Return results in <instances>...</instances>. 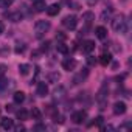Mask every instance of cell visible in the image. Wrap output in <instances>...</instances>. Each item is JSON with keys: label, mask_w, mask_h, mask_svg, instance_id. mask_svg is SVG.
Masks as SVG:
<instances>
[{"label": "cell", "mask_w": 132, "mask_h": 132, "mask_svg": "<svg viewBox=\"0 0 132 132\" xmlns=\"http://www.w3.org/2000/svg\"><path fill=\"white\" fill-rule=\"evenodd\" d=\"M112 28H113V31L124 34L129 28V20H126V17L123 14H118L112 19Z\"/></svg>", "instance_id": "6da1fadb"}, {"label": "cell", "mask_w": 132, "mask_h": 132, "mask_svg": "<svg viewBox=\"0 0 132 132\" xmlns=\"http://www.w3.org/2000/svg\"><path fill=\"white\" fill-rule=\"evenodd\" d=\"M107 93H109V87H107V81H104V84L101 86L100 92H98V96H96V101L100 103V109H106V103H107Z\"/></svg>", "instance_id": "7a4b0ae2"}, {"label": "cell", "mask_w": 132, "mask_h": 132, "mask_svg": "<svg viewBox=\"0 0 132 132\" xmlns=\"http://www.w3.org/2000/svg\"><path fill=\"white\" fill-rule=\"evenodd\" d=\"M50 22L48 20H37L34 23V33H36V37H42L48 30H50Z\"/></svg>", "instance_id": "3957f363"}, {"label": "cell", "mask_w": 132, "mask_h": 132, "mask_svg": "<svg viewBox=\"0 0 132 132\" xmlns=\"http://www.w3.org/2000/svg\"><path fill=\"white\" fill-rule=\"evenodd\" d=\"M62 25L67 28V30H75V28H76V25H78V17H76V16H73V14L65 16V17L62 19Z\"/></svg>", "instance_id": "277c9868"}, {"label": "cell", "mask_w": 132, "mask_h": 132, "mask_svg": "<svg viewBox=\"0 0 132 132\" xmlns=\"http://www.w3.org/2000/svg\"><path fill=\"white\" fill-rule=\"evenodd\" d=\"M86 120H87V112H86V110H76V112L72 115V121H73L75 124H82Z\"/></svg>", "instance_id": "5b68a950"}, {"label": "cell", "mask_w": 132, "mask_h": 132, "mask_svg": "<svg viewBox=\"0 0 132 132\" xmlns=\"http://www.w3.org/2000/svg\"><path fill=\"white\" fill-rule=\"evenodd\" d=\"M75 67H76V61H75L73 57H65V59L62 61V69H64V70L72 72V70H75Z\"/></svg>", "instance_id": "8992f818"}, {"label": "cell", "mask_w": 132, "mask_h": 132, "mask_svg": "<svg viewBox=\"0 0 132 132\" xmlns=\"http://www.w3.org/2000/svg\"><path fill=\"white\" fill-rule=\"evenodd\" d=\"M126 110H127V106L124 101H117L113 104V113L115 115H123V113H126Z\"/></svg>", "instance_id": "52a82bcc"}, {"label": "cell", "mask_w": 132, "mask_h": 132, "mask_svg": "<svg viewBox=\"0 0 132 132\" xmlns=\"http://www.w3.org/2000/svg\"><path fill=\"white\" fill-rule=\"evenodd\" d=\"M36 93H37V96H40V98L47 96V95H48V86H47L45 82H39V84H37V89H36Z\"/></svg>", "instance_id": "ba28073f"}, {"label": "cell", "mask_w": 132, "mask_h": 132, "mask_svg": "<svg viewBox=\"0 0 132 132\" xmlns=\"http://www.w3.org/2000/svg\"><path fill=\"white\" fill-rule=\"evenodd\" d=\"M33 8L36 13H42L47 10V3H45V0H34L33 2Z\"/></svg>", "instance_id": "9c48e42d"}, {"label": "cell", "mask_w": 132, "mask_h": 132, "mask_svg": "<svg viewBox=\"0 0 132 132\" xmlns=\"http://www.w3.org/2000/svg\"><path fill=\"white\" fill-rule=\"evenodd\" d=\"M87 75H89V70H87V69H82V72H79L78 76L73 78V84H79V82H82V81L87 78Z\"/></svg>", "instance_id": "30bf717a"}, {"label": "cell", "mask_w": 132, "mask_h": 132, "mask_svg": "<svg viewBox=\"0 0 132 132\" xmlns=\"http://www.w3.org/2000/svg\"><path fill=\"white\" fill-rule=\"evenodd\" d=\"M110 62H112V54H110V53H103V54L100 56V64L104 65V67H107Z\"/></svg>", "instance_id": "8fae6325"}, {"label": "cell", "mask_w": 132, "mask_h": 132, "mask_svg": "<svg viewBox=\"0 0 132 132\" xmlns=\"http://www.w3.org/2000/svg\"><path fill=\"white\" fill-rule=\"evenodd\" d=\"M13 126H14V120H11L10 117H5V118H2V129H5V130H10V129H13Z\"/></svg>", "instance_id": "7c38bea8"}, {"label": "cell", "mask_w": 132, "mask_h": 132, "mask_svg": "<svg viewBox=\"0 0 132 132\" xmlns=\"http://www.w3.org/2000/svg\"><path fill=\"white\" fill-rule=\"evenodd\" d=\"M59 11H61V6L57 3H53V5L47 6V14L48 16H56V14H59Z\"/></svg>", "instance_id": "4fadbf2b"}, {"label": "cell", "mask_w": 132, "mask_h": 132, "mask_svg": "<svg viewBox=\"0 0 132 132\" xmlns=\"http://www.w3.org/2000/svg\"><path fill=\"white\" fill-rule=\"evenodd\" d=\"M95 50V42L93 40H84L82 42V51L84 53H90Z\"/></svg>", "instance_id": "5bb4252c"}, {"label": "cell", "mask_w": 132, "mask_h": 132, "mask_svg": "<svg viewBox=\"0 0 132 132\" xmlns=\"http://www.w3.org/2000/svg\"><path fill=\"white\" fill-rule=\"evenodd\" d=\"M13 86H14V81H8L6 78L0 76V90H5V89L13 87Z\"/></svg>", "instance_id": "9a60e30c"}, {"label": "cell", "mask_w": 132, "mask_h": 132, "mask_svg": "<svg viewBox=\"0 0 132 132\" xmlns=\"http://www.w3.org/2000/svg\"><path fill=\"white\" fill-rule=\"evenodd\" d=\"M95 34H96L98 39H106L107 37V30L104 27H96L95 28Z\"/></svg>", "instance_id": "2e32d148"}, {"label": "cell", "mask_w": 132, "mask_h": 132, "mask_svg": "<svg viewBox=\"0 0 132 132\" xmlns=\"http://www.w3.org/2000/svg\"><path fill=\"white\" fill-rule=\"evenodd\" d=\"M112 13H113V10H112V8H107V10H104V11L101 13V20H103V22H107V20H110V19H112Z\"/></svg>", "instance_id": "e0dca14e"}, {"label": "cell", "mask_w": 132, "mask_h": 132, "mask_svg": "<svg viewBox=\"0 0 132 132\" xmlns=\"http://www.w3.org/2000/svg\"><path fill=\"white\" fill-rule=\"evenodd\" d=\"M13 100H14L16 104H22V103L25 101V93H23V92H16V93L13 95Z\"/></svg>", "instance_id": "ac0fdd59"}, {"label": "cell", "mask_w": 132, "mask_h": 132, "mask_svg": "<svg viewBox=\"0 0 132 132\" xmlns=\"http://www.w3.org/2000/svg\"><path fill=\"white\" fill-rule=\"evenodd\" d=\"M8 19H10L11 22H20V20L23 19V14H22L20 11H17V13H13V14H8Z\"/></svg>", "instance_id": "d6986e66"}, {"label": "cell", "mask_w": 132, "mask_h": 132, "mask_svg": "<svg viewBox=\"0 0 132 132\" xmlns=\"http://www.w3.org/2000/svg\"><path fill=\"white\" fill-rule=\"evenodd\" d=\"M53 95H54V100H62L64 95H65V89H64L62 86H59V87L53 92Z\"/></svg>", "instance_id": "ffe728a7"}, {"label": "cell", "mask_w": 132, "mask_h": 132, "mask_svg": "<svg viewBox=\"0 0 132 132\" xmlns=\"http://www.w3.org/2000/svg\"><path fill=\"white\" fill-rule=\"evenodd\" d=\"M30 70H31V65H30V64H20V65H19V73L23 75V76L28 75Z\"/></svg>", "instance_id": "44dd1931"}, {"label": "cell", "mask_w": 132, "mask_h": 132, "mask_svg": "<svg viewBox=\"0 0 132 132\" xmlns=\"http://www.w3.org/2000/svg\"><path fill=\"white\" fill-rule=\"evenodd\" d=\"M95 19V16H93V13H90V11H87V13H84L82 14V20L86 22V25L89 27L90 23H92V20Z\"/></svg>", "instance_id": "7402d4cb"}, {"label": "cell", "mask_w": 132, "mask_h": 132, "mask_svg": "<svg viewBox=\"0 0 132 132\" xmlns=\"http://www.w3.org/2000/svg\"><path fill=\"white\" fill-rule=\"evenodd\" d=\"M56 50H57L59 53H62V54H67V53H69V47L65 45L64 42H57V45H56Z\"/></svg>", "instance_id": "603a6c76"}, {"label": "cell", "mask_w": 132, "mask_h": 132, "mask_svg": "<svg viewBox=\"0 0 132 132\" xmlns=\"http://www.w3.org/2000/svg\"><path fill=\"white\" fill-rule=\"evenodd\" d=\"M59 79H61V75H59L57 72H53V73L48 75V81H50V82H57Z\"/></svg>", "instance_id": "cb8c5ba5"}, {"label": "cell", "mask_w": 132, "mask_h": 132, "mask_svg": "<svg viewBox=\"0 0 132 132\" xmlns=\"http://www.w3.org/2000/svg\"><path fill=\"white\" fill-rule=\"evenodd\" d=\"M17 118H19V120H22V121H25V120L28 118V112H27L25 109H20V110H17Z\"/></svg>", "instance_id": "d4e9b609"}, {"label": "cell", "mask_w": 132, "mask_h": 132, "mask_svg": "<svg viewBox=\"0 0 132 132\" xmlns=\"http://www.w3.org/2000/svg\"><path fill=\"white\" fill-rule=\"evenodd\" d=\"M31 117H33L34 120H40V118H42V113H40V110H39L37 107H33V109H31Z\"/></svg>", "instance_id": "484cf974"}, {"label": "cell", "mask_w": 132, "mask_h": 132, "mask_svg": "<svg viewBox=\"0 0 132 132\" xmlns=\"http://www.w3.org/2000/svg\"><path fill=\"white\" fill-rule=\"evenodd\" d=\"M14 51H16L17 54H22V53L25 51V44H17L16 48H14Z\"/></svg>", "instance_id": "4316f807"}, {"label": "cell", "mask_w": 132, "mask_h": 132, "mask_svg": "<svg viewBox=\"0 0 132 132\" xmlns=\"http://www.w3.org/2000/svg\"><path fill=\"white\" fill-rule=\"evenodd\" d=\"M103 121H104V118H103V117H96V118H93V121H92L89 126H93V124L100 126V124H103Z\"/></svg>", "instance_id": "83f0119b"}, {"label": "cell", "mask_w": 132, "mask_h": 132, "mask_svg": "<svg viewBox=\"0 0 132 132\" xmlns=\"http://www.w3.org/2000/svg\"><path fill=\"white\" fill-rule=\"evenodd\" d=\"M11 0H0V8H10L11 6Z\"/></svg>", "instance_id": "f1b7e54d"}, {"label": "cell", "mask_w": 132, "mask_h": 132, "mask_svg": "<svg viewBox=\"0 0 132 132\" xmlns=\"http://www.w3.org/2000/svg\"><path fill=\"white\" fill-rule=\"evenodd\" d=\"M87 64H89V65H95V64H96V57L89 56V57H87Z\"/></svg>", "instance_id": "f546056e"}, {"label": "cell", "mask_w": 132, "mask_h": 132, "mask_svg": "<svg viewBox=\"0 0 132 132\" xmlns=\"http://www.w3.org/2000/svg\"><path fill=\"white\" fill-rule=\"evenodd\" d=\"M5 72H6V65L0 64V76H3V75H5Z\"/></svg>", "instance_id": "4dcf8cb0"}, {"label": "cell", "mask_w": 132, "mask_h": 132, "mask_svg": "<svg viewBox=\"0 0 132 132\" xmlns=\"http://www.w3.org/2000/svg\"><path fill=\"white\" fill-rule=\"evenodd\" d=\"M48 45H50V42H48V40H47V42H44V44H42V47H40V51H47V50H48Z\"/></svg>", "instance_id": "1f68e13d"}, {"label": "cell", "mask_w": 132, "mask_h": 132, "mask_svg": "<svg viewBox=\"0 0 132 132\" xmlns=\"http://www.w3.org/2000/svg\"><path fill=\"white\" fill-rule=\"evenodd\" d=\"M47 127H45V124H36L34 126V130H45Z\"/></svg>", "instance_id": "d6a6232c"}, {"label": "cell", "mask_w": 132, "mask_h": 132, "mask_svg": "<svg viewBox=\"0 0 132 132\" xmlns=\"http://www.w3.org/2000/svg\"><path fill=\"white\" fill-rule=\"evenodd\" d=\"M13 129H16L17 132H20V130H25V126L23 124H19V126H13Z\"/></svg>", "instance_id": "836d02e7"}, {"label": "cell", "mask_w": 132, "mask_h": 132, "mask_svg": "<svg viewBox=\"0 0 132 132\" xmlns=\"http://www.w3.org/2000/svg\"><path fill=\"white\" fill-rule=\"evenodd\" d=\"M56 39H59V40L62 42V40H65V34H62V33H57V34H56Z\"/></svg>", "instance_id": "e575fe53"}, {"label": "cell", "mask_w": 132, "mask_h": 132, "mask_svg": "<svg viewBox=\"0 0 132 132\" xmlns=\"http://www.w3.org/2000/svg\"><path fill=\"white\" fill-rule=\"evenodd\" d=\"M113 129H115V127H113V126H109V124H107V126H101V130H113Z\"/></svg>", "instance_id": "d590c367"}, {"label": "cell", "mask_w": 132, "mask_h": 132, "mask_svg": "<svg viewBox=\"0 0 132 132\" xmlns=\"http://www.w3.org/2000/svg\"><path fill=\"white\" fill-rule=\"evenodd\" d=\"M3 31H5V23H3V22H0V34H2Z\"/></svg>", "instance_id": "8d00e7d4"}, {"label": "cell", "mask_w": 132, "mask_h": 132, "mask_svg": "<svg viewBox=\"0 0 132 132\" xmlns=\"http://www.w3.org/2000/svg\"><path fill=\"white\" fill-rule=\"evenodd\" d=\"M0 113H2V107H0Z\"/></svg>", "instance_id": "74e56055"}, {"label": "cell", "mask_w": 132, "mask_h": 132, "mask_svg": "<svg viewBox=\"0 0 132 132\" xmlns=\"http://www.w3.org/2000/svg\"><path fill=\"white\" fill-rule=\"evenodd\" d=\"M33 2H34V0H33Z\"/></svg>", "instance_id": "f35d334b"}]
</instances>
